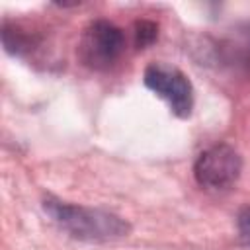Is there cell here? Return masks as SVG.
<instances>
[{"instance_id": "8992f818", "label": "cell", "mask_w": 250, "mask_h": 250, "mask_svg": "<svg viewBox=\"0 0 250 250\" xmlns=\"http://www.w3.org/2000/svg\"><path fill=\"white\" fill-rule=\"evenodd\" d=\"M2 45H4L8 55L18 57V59H25L39 49L41 35L18 25L16 21L12 23V21L4 20L2 21Z\"/></svg>"}, {"instance_id": "5b68a950", "label": "cell", "mask_w": 250, "mask_h": 250, "mask_svg": "<svg viewBox=\"0 0 250 250\" xmlns=\"http://www.w3.org/2000/svg\"><path fill=\"white\" fill-rule=\"evenodd\" d=\"M219 61L250 78V21L236 23L217 43Z\"/></svg>"}, {"instance_id": "3957f363", "label": "cell", "mask_w": 250, "mask_h": 250, "mask_svg": "<svg viewBox=\"0 0 250 250\" xmlns=\"http://www.w3.org/2000/svg\"><path fill=\"white\" fill-rule=\"evenodd\" d=\"M143 82L150 92L168 104L176 117L188 119L191 115L195 104L193 84L178 66L166 62H150L143 72Z\"/></svg>"}, {"instance_id": "ba28073f", "label": "cell", "mask_w": 250, "mask_h": 250, "mask_svg": "<svg viewBox=\"0 0 250 250\" xmlns=\"http://www.w3.org/2000/svg\"><path fill=\"white\" fill-rule=\"evenodd\" d=\"M236 229H238V238L240 242L250 248V207H242L236 217Z\"/></svg>"}, {"instance_id": "277c9868", "label": "cell", "mask_w": 250, "mask_h": 250, "mask_svg": "<svg viewBox=\"0 0 250 250\" xmlns=\"http://www.w3.org/2000/svg\"><path fill=\"white\" fill-rule=\"evenodd\" d=\"M242 174V156L240 152L227 145L219 143L203 152L193 162V178L197 186L209 191H227L230 189Z\"/></svg>"}, {"instance_id": "6da1fadb", "label": "cell", "mask_w": 250, "mask_h": 250, "mask_svg": "<svg viewBox=\"0 0 250 250\" xmlns=\"http://www.w3.org/2000/svg\"><path fill=\"white\" fill-rule=\"evenodd\" d=\"M41 205L61 230L82 242H111L131 234V223L105 209L76 205L53 195L43 197Z\"/></svg>"}, {"instance_id": "52a82bcc", "label": "cell", "mask_w": 250, "mask_h": 250, "mask_svg": "<svg viewBox=\"0 0 250 250\" xmlns=\"http://www.w3.org/2000/svg\"><path fill=\"white\" fill-rule=\"evenodd\" d=\"M158 37V23L152 20H139L135 23V47L145 49L152 45Z\"/></svg>"}, {"instance_id": "7a4b0ae2", "label": "cell", "mask_w": 250, "mask_h": 250, "mask_svg": "<svg viewBox=\"0 0 250 250\" xmlns=\"http://www.w3.org/2000/svg\"><path fill=\"white\" fill-rule=\"evenodd\" d=\"M125 53V33L109 20L90 21L78 39V61L96 72L113 68Z\"/></svg>"}]
</instances>
